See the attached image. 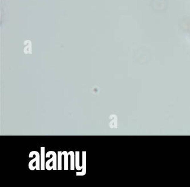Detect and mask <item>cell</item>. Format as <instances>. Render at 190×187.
<instances>
[{"label":"cell","instance_id":"3","mask_svg":"<svg viewBox=\"0 0 190 187\" xmlns=\"http://www.w3.org/2000/svg\"><path fill=\"white\" fill-rule=\"evenodd\" d=\"M82 172H76V176H83L86 172V152H82Z\"/></svg>","mask_w":190,"mask_h":187},{"label":"cell","instance_id":"7","mask_svg":"<svg viewBox=\"0 0 190 187\" xmlns=\"http://www.w3.org/2000/svg\"><path fill=\"white\" fill-rule=\"evenodd\" d=\"M62 155L64 156V169L65 170H68V156L69 155V153H68L66 151H63L62 152Z\"/></svg>","mask_w":190,"mask_h":187},{"label":"cell","instance_id":"5","mask_svg":"<svg viewBox=\"0 0 190 187\" xmlns=\"http://www.w3.org/2000/svg\"><path fill=\"white\" fill-rule=\"evenodd\" d=\"M69 154L70 156V169L71 170H74V160H75V155L73 151H70Z\"/></svg>","mask_w":190,"mask_h":187},{"label":"cell","instance_id":"2","mask_svg":"<svg viewBox=\"0 0 190 187\" xmlns=\"http://www.w3.org/2000/svg\"><path fill=\"white\" fill-rule=\"evenodd\" d=\"M33 155H36V157L34 159H33L32 161H30L29 163V168L30 170H39L41 168L39 167V154L37 151H32L29 154V157H32Z\"/></svg>","mask_w":190,"mask_h":187},{"label":"cell","instance_id":"1","mask_svg":"<svg viewBox=\"0 0 190 187\" xmlns=\"http://www.w3.org/2000/svg\"><path fill=\"white\" fill-rule=\"evenodd\" d=\"M50 155H52L53 157L46 162V168L48 171H50L51 169L57 170V154L54 151H49L46 153V157H49Z\"/></svg>","mask_w":190,"mask_h":187},{"label":"cell","instance_id":"6","mask_svg":"<svg viewBox=\"0 0 190 187\" xmlns=\"http://www.w3.org/2000/svg\"><path fill=\"white\" fill-rule=\"evenodd\" d=\"M76 170H81L83 168L82 166L79 165V152H76Z\"/></svg>","mask_w":190,"mask_h":187},{"label":"cell","instance_id":"8","mask_svg":"<svg viewBox=\"0 0 190 187\" xmlns=\"http://www.w3.org/2000/svg\"><path fill=\"white\" fill-rule=\"evenodd\" d=\"M58 170H62V153L61 151L58 152Z\"/></svg>","mask_w":190,"mask_h":187},{"label":"cell","instance_id":"4","mask_svg":"<svg viewBox=\"0 0 190 187\" xmlns=\"http://www.w3.org/2000/svg\"><path fill=\"white\" fill-rule=\"evenodd\" d=\"M41 170H45V147L41 148Z\"/></svg>","mask_w":190,"mask_h":187}]
</instances>
